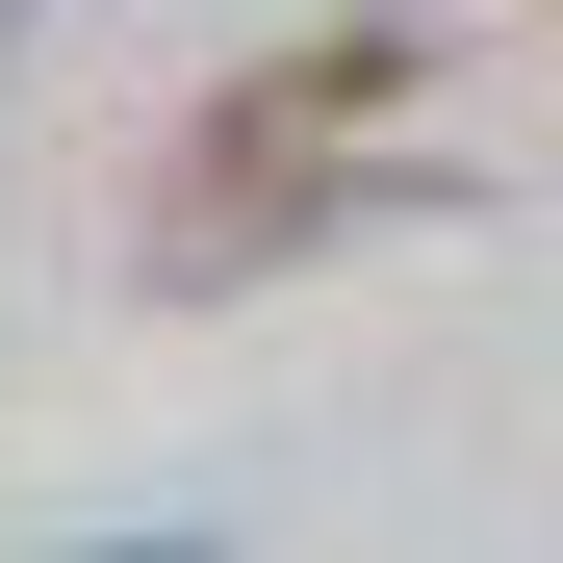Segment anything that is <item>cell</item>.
<instances>
[{
    "instance_id": "1",
    "label": "cell",
    "mask_w": 563,
    "mask_h": 563,
    "mask_svg": "<svg viewBox=\"0 0 563 563\" xmlns=\"http://www.w3.org/2000/svg\"><path fill=\"white\" fill-rule=\"evenodd\" d=\"M410 206H461L435 154H179V206H154V282H256V256H333V231H410Z\"/></svg>"
},
{
    "instance_id": "2",
    "label": "cell",
    "mask_w": 563,
    "mask_h": 563,
    "mask_svg": "<svg viewBox=\"0 0 563 563\" xmlns=\"http://www.w3.org/2000/svg\"><path fill=\"white\" fill-rule=\"evenodd\" d=\"M410 77H435V26H410V0H358V26H308V52H256L231 77V154H308V129H358V103H410Z\"/></svg>"
},
{
    "instance_id": "3",
    "label": "cell",
    "mask_w": 563,
    "mask_h": 563,
    "mask_svg": "<svg viewBox=\"0 0 563 563\" xmlns=\"http://www.w3.org/2000/svg\"><path fill=\"white\" fill-rule=\"evenodd\" d=\"M77 563H206V538H77Z\"/></svg>"
}]
</instances>
